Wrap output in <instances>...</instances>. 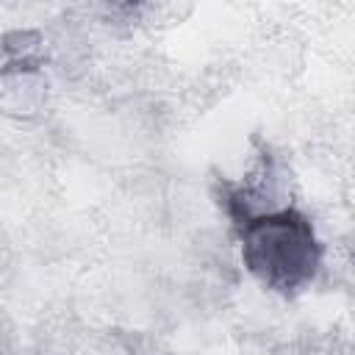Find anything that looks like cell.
<instances>
[{
  "label": "cell",
  "mask_w": 355,
  "mask_h": 355,
  "mask_svg": "<svg viewBox=\"0 0 355 355\" xmlns=\"http://www.w3.org/2000/svg\"><path fill=\"white\" fill-rule=\"evenodd\" d=\"M241 255L255 277L288 291L313 277L319 244L305 216L297 211H280L258 216L244 227Z\"/></svg>",
  "instance_id": "obj_1"
}]
</instances>
